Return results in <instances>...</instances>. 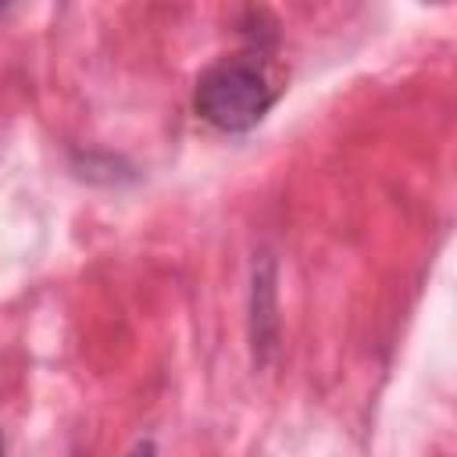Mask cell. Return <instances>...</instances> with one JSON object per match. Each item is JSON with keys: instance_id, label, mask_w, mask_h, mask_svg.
I'll return each mask as SVG.
<instances>
[{"instance_id": "obj_1", "label": "cell", "mask_w": 457, "mask_h": 457, "mask_svg": "<svg viewBox=\"0 0 457 457\" xmlns=\"http://www.w3.org/2000/svg\"><path fill=\"white\" fill-rule=\"evenodd\" d=\"M278 89L257 50L218 57L193 86V111L218 132H250L275 104Z\"/></svg>"}, {"instance_id": "obj_3", "label": "cell", "mask_w": 457, "mask_h": 457, "mask_svg": "<svg viewBox=\"0 0 457 457\" xmlns=\"http://www.w3.org/2000/svg\"><path fill=\"white\" fill-rule=\"evenodd\" d=\"M129 457H154V443H150V439H146V443H139V446H136Z\"/></svg>"}, {"instance_id": "obj_2", "label": "cell", "mask_w": 457, "mask_h": 457, "mask_svg": "<svg viewBox=\"0 0 457 457\" xmlns=\"http://www.w3.org/2000/svg\"><path fill=\"white\" fill-rule=\"evenodd\" d=\"M250 346H253V361L257 364H264L278 346L275 264H271V257H261L253 264V282H250Z\"/></svg>"}, {"instance_id": "obj_4", "label": "cell", "mask_w": 457, "mask_h": 457, "mask_svg": "<svg viewBox=\"0 0 457 457\" xmlns=\"http://www.w3.org/2000/svg\"><path fill=\"white\" fill-rule=\"evenodd\" d=\"M0 457H4V432H0Z\"/></svg>"}]
</instances>
